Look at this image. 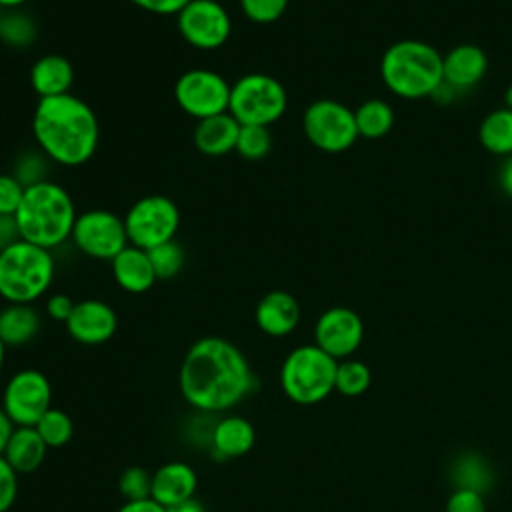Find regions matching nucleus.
<instances>
[{
	"label": "nucleus",
	"instance_id": "1",
	"mask_svg": "<svg viewBox=\"0 0 512 512\" xmlns=\"http://www.w3.org/2000/svg\"><path fill=\"white\" fill-rule=\"evenodd\" d=\"M254 384L248 358L222 336L196 340L178 370L182 398L202 414L232 410L252 392Z\"/></svg>",
	"mask_w": 512,
	"mask_h": 512
},
{
	"label": "nucleus",
	"instance_id": "2",
	"mask_svg": "<svg viewBox=\"0 0 512 512\" xmlns=\"http://www.w3.org/2000/svg\"><path fill=\"white\" fill-rule=\"evenodd\" d=\"M32 134L38 150L50 162L74 168L94 156L100 126L94 110L70 92L38 100L32 114Z\"/></svg>",
	"mask_w": 512,
	"mask_h": 512
},
{
	"label": "nucleus",
	"instance_id": "3",
	"mask_svg": "<svg viewBox=\"0 0 512 512\" xmlns=\"http://www.w3.org/2000/svg\"><path fill=\"white\" fill-rule=\"evenodd\" d=\"M76 216L68 190L52 180H42L26 186L14 220L22 240L54 250L70 238Z\"/></svg>",
	"mask_w": 512,
	"mask_h": 512
},
{
	"label": "nucleus",
	"instance_id": "4",
	"mask_svg": "<svg viewBox=\"0 0 512 512\" xmlns=\"http://www.w3.org/2000/svg\"><path fill=\"white\" fill-rule=\"evenodd\" d=\"M384 86L404 98H432L442 78V54L424 40H398L386 48L380 60Z\"/></svg>",
	"mask_w": 512,
	"mask_h": 512
},
{
	"label": "nucleus",
	"instance_id": "5",
	"mask_svg": "<svg viewBox=\"0 0 512 512\" xmlns=\"http://www.w3.org/2000/svg\"><path fill=\"white\" fill-rule=\"evenodd\" d=\"M54 274L52 250L20 238L0 252V298L8 304H34L48 292Z\"/></svg>",
	"mask_w": 512,
	"mask_h": 512
},
{
	"label": "nucleus",
	"instance_id": "6",
	"mask_svg": "<svg viewBox=\"0 0 512 512\" xmlns=\"http://www.w3.org/2000/svg\"><path fill=\"white\" fill-rule=\"evenodd\" d=\"M336 366L338 360L316 344H302L290 350L284 358L280 368V386L296 404H318L334 390Z\"/></svg>",
	"mask_w": 512,
	"mask_h": 512
},
{
	"label": "nucleus",
	"instance_id": "7",
	"mask_svg": "<svg viewBox=\"0 0 512 512\" xmlns=\"http://www.w3.org/2000/svg\"><path fill=\"white\" fill-rule=\"evenodd\" d=\"M288 108V94L280 80L264 72L240 76L230 86L228 112L240 126H272Z\"/></svg>",
	"mask_w": 512,
	"mask_h": 512
},
{
	"label": "nucleus",
	"instance_id": "8",
	"mask_svg": "<svg viewBox=\"0 0 512 512\" xmlns=\"http://www.w3.org/2000/svg\"><path fill=\"white\" fill-rule=\"evenodd\" d=\"M302 130L314 148L328 154L346 152L360 138L354 110L332 98L314 100L304 110Z\"/></svg>",
	"mask_w": 512,
	"mask_h": 512
},
{
	"label": "nucleus",
	"instance_id": "9",
	"mask_svg": "<svg viewBox=\"0 0 512 512\" xmlns=\"http://www.w3.org/2000/svg\"><path fill=\"white\" fill-rule=\"evenodd\" d=\"M124 226L132 246L150 250L174 240L180 226V210L168 196L150 194L128 208L124 214Z\"/></svg>",
	"mask_w": 512,
	"mask_h": 512
},
{
	"label": "nucleus",
	"instance_id": "10",
	"mask_svg": "<svg viewBox=\"0 0 512 512\" xmlns=\"http://www.w3.org/2000/svg\"><path fill=\"white\" fill-rule=\"evenodd\" d=\"M70 240L84 256L108 262L130 244L124 216L102 208L80 212L76 216Z\"/></svg>",
	"mask_w": 512,
	"mask_h": 512
},
{
	"label": "nucleus",
	"instance_id": "11",
	"mask_svg": "<svg viewBox=\"0 0 512 512\" xmlns=\"http://www.w3.org/2000/svg\"><path fill=\"white\" fill-rule=\"evenodd\" d=\"M228 80L210 68H192L178 76L174 84V100L188 116L202 120L228 112L230 102Z\"/></svg>",
	"mask_w": 512,
	"mask_h": 512
},
{
	"label": "nucleus",
	"instance_id": "12",
	"mask_svg": "<svg viewBox=\"0 0 512 512\" xmlns=\"http://www.w3.org/2000/svg\"><path fill=\"white\" fill-rule=\"evenodd\" d=\"M176 28L192 48L216 50L228 42L232 18L218 0H190L176 14Z\"/></svg>",
	"mask_w": 512,
	"mask_h": 512
},
{
	"label": "nucleus",
	"instance_id": "13",
	"mask_svg": "<svg viewBox=\"0 0 512 512\" xmlns=\"http://www.w3.org/2000/svg\"><path fill=\"white\" fill-rule=\"evenodd\" d=\"M52 386L36 368H24L10 376L2 394V408L16 426H34L52 408Z\"/></svg>",
	"mask_w": 512,
	"mask_h": 512
},
{
	"label": "nucleus",
	"instance_id": "14",
	"mask_svg": "<svg viewBox=\"0 0 512 512\" xmlns=\"http://www.w3.org/2000/svg\"><path fill=\"white\" fill-rule=\"evenodd\" d=\"M364 338V324L360 316L346 306H332L324 310L314 326V344L330 354L334 360L350 358Z\"/></svg>",
	"mask_w": 512,
	"mask_h": 512
},
{
	"label": "nucleus",
	"instance_id": "15",
	"mask_svg": "<svg viewBox=\"0 0 512 512\" xmlns=\"http://www.w3.org/2000/svg\"><path fill=\"white\" fill-rule=\"evenodd\" d=\"M64 326L72 340L84 346H98L116 334L118 316L108 302L88 298L74 304V310Z\"/></svg>",
	"mask_w": 512,
	"mask_h": 512
},
{
	"label": "nucleus",
	"instance_id": "16",
	"mask_svg": "<svg viewBox=\"0 0 512 512\" xmlns=\"http://www.w3.org/2000/svg\"><path fill=\"white\" fill-rule=\"evenodd\" d=\"M254 320L264 334L272 338L286 336L294 332L300 322V304L286 290H270L258 300Z\"/></svg>",
	"mask_w": 512,
	"mask_h": 512
},
{
	"label": "nucleus",
	"instance_id": "17",
	"mask_svg": "<svg viewBox=\"0 0 512 512\" xmlns=\"http://www.w3.org/2000/svg\"><path fill=\"white\" fill-rule=\"evenodd\" d=\"M488 70V56L476 44H458L442 56V78L458 90L474 88Z\"/></svg>",
	"mask_w": 512,
	"mask_h": 512
},
{
	"label": "nucleus",
	"instance_id": "18",
	"mask_svg": "<svg viewBox=\"0 0 512 512\" xmlns=\"http://www.w3.org/2000/svg\"><path fill=\"white\" fill-rule=\"evenodd\" d=\"M198 488L196 470L180 460L162 464L152 474V496L160 506L170 508L184 500L194 498Z\"/></svg>",
	"mask_w": 512,
	"mask_h": 512
},
{
	"label": "nucleus",
	"instance_id": "19",
	"mask_svg": "<svg viewBox=\"0 0 512 512\" xmlns=\"http://www.w3.org/2000/svg\"><path fill=\"white\" fill-rule=\"evenodd\" d=\"M114 282L130 294H144L156 284V272L152 268L146 250L128 244L120 254L110 260Z\"/></svg>",
	"mask_w": 512,
	"mask_h": 512
},
{
	"label": "nucleus",
	"instance_id": "20",
	"mask_svg": "<svg viewBox=\"0 0 512 512\" xmlns=\"http://www.w3.org/2000/svg\"><path fill=\"white\" fill-rule=\"evenodd\" d=\"M240 134V124L230 112L208 116L196 122L192 132V142L204 156H226L236 148Z\"/></svg>",
	"mask_w": 512,
	"mask_h": 512
},
{
	"label": "nucleus",
	"instance_id": "21",
	"mask_svg": "<svg viewBox=\"0 0 512 512\" xmlns=\"http://www.w3.org/2000/svg\"><path fill=\"white\" fill-rule=\"evenodd\" d=\"M256 440L254 426L244 416H222L214 422L210 432V450L218 460L238 458L252 450Z\"/></svg>",
	"mask_w": 512,
	"mask_h": 512
},
{
	"label": "nucleus",
	"instance_id": "22",
	"mask_svg": "<svg viewBox=\"0 0 512 512\" xmlns=\"http://www.w3.org/2000/svg\"><path fill=\"white\" fill-rule=\"evenodd\" d=\"M74 84V66L66 56L46 54L30 68V86L40 98L70 94Z\"/></svg>",
	"mask_w": 512,
	"mask_h": 512
},
{
	"label": "nucleus",
	"instance_id": "23",
	"mask_svg": "<svg viewBox=\"0 0 512 512\" xmlns=\"http://www.w3.org/2000/svg\"><path fill=\"white\" fill-rule=\"evenodd\" d=\"M42 328V318L32 304H6L0 308V340L6 348L32 342Z\"/></svg>",
	"mask_w": 512,
	"mask_h": 512
},
{
	"label": "nucleus",
	"instance_id": "24",
	"mask_svg": "<svg viewBox=\"0 0 512 512\" xmlns=\"http://www.w3.org/2000/svg\"><path fill=\"white\" fill-rule=\"evenodd\" d=\"M46 452L48 446L44 444L34 426H16L2 456L18 474H30L40 468Z\"/></svg>",
	"mask_w": 512,
	"mask_h": 512
},
{
	"label": "nucleus",
	"instance_id": "25",
	"mask_svg": "<svg viewBox=\"0 0 512 512\" xmlns=\"http://www.w3.org/2000/svg\"><path fill=\"white\" fill-rule=\"evenodd\" d=\"M478 140L490 154L512 156V110L498 108L486 114L478 128Z\"/></svg>",
	"mask_w": 512,
	"mask_h": 512
},
{
	"label": "nucleus",
	"instance_id": "26",
	"mask_svg": "<svg viewBox=\"0 0 512 512\" xmlns=\"http://www.w3.org/2000/svg\"><path fill=\"white\" fill-rule=\"evenodd\" d=\"M354 120L360 138L380 140L394 126V110L388 102L380 98H370L354 110Z\"/></svg>",
	"mask_w": 512,
	"mask_h": 512
},
{
	"label": "nucleus",
	"instance_id": "27",
	"mask_svg": "<svg viewBox=\"0 0 512 512\" xmlns=\"http://www.w3.org/2000/svg\"><path fill=\"white\" fill-rule=\"evenodd\" d=\"M36 432L48 448H62L72 440L74 424L72 418L60 408H48L42 418L34 424Z\"/></svg>",
	"mask_w": 512,
	"mask_h": 512
},
{
	"label": "nucleus",
	"instance_id": "28",
	"mask_svg": "<svg viewBox=\"0 0 512 512\" xmlns=\"http://www.w3.org/2000/svg\"><path fill=\"white\" fill-rule=\"evenodd\" d=\"M370 382H372V374L364 362L354 358L338 360L334 390H338L344 396H360L362 392L368 390Z\"/></svg>",
	"mask_w": 512,
	"mask_h": 512
},
{
	"label": "nucleus",
	"instance_id": "29",
	"mask_svg": "<svg viewBox=\"0 0 512 512\" xmlns=\"http://www.w3.org/2000/svg\"><path fill=\"white\" fill-rule=\"evenodd\" d=\"M146 252L150 256V262H152V268H154L158 280H170V278L178 276L184 268L186 252H184L182 244L176 242V238L168 240L164 244H158Z\"/></svg>",
	"mask_w": 512,
	"mask_h": 512
},
{
	"label": "nucleus",
	"instance_id": "30",
	"mask_svg": "<svg viewBox=\"0 0 512 512\" xmlns=\"http://www.w3.org/2000/svg\"><path fill=\"white\" fill-rule=\"evenodd\" d=\"M36 38L34 20L24 14L10 10L0 16V40L12 48H24L32 44Z\"/></svg>",
	"mask_w": 512,
	"mask_h": 512
},
{
	"label": "nucleus",
	"instance_id": "31",
	"mask_svg": "<svg viewBox=\"0 0 512 512\" xmlns=\"http://www.w3.org/2000/svg\"><path fill=\"white\" fill-rule=\"evenodd\" d=\"M272 148V134L268 126H240L236 152L244 160H262Z\"/></svg>",
	"mask_w": 512,
	"mask_h": 512
},
{
	"label": "nucleus",
	"instance_id": "32",
	"mask_svg": "<svg viewBox=\"0 0 512 512\" xmlns=\"http://www.w3.org/2000/svg\"><path fill=\"white\" fill-rule=\"evenodd\" d=\"M118 490L124 500H144L152 496V474L142 466H128L118 478Z\"/></svg>",
	"mask_w": 512,
	"mask_h": 512
},
{
	"label": "nucleus",
	"instance_id": "33",
	"mask_svg": "<svg viewBox=\"0 0 512 512\" xmlns=\"http://www.w3.org/2000/svg\"><path fill=\"white\" fill-rule=\"evenodd\" d=\"M46 164H48V158L40 150H26L18 156V160L14 164V176L24 186L38 184L42 180H48L46 178Z\"/></svg>",
	"mask_w": 512,
	"mask_h": 512
},
{
	"label": "nucleus",
	"instance_id": "34",
	"mask_svg": "<svg viewBox=\"0 0 512 512\" xmlns=\"http://www.w3.org/2000/svg\"><path fill=\"white\" fill-rule=\"evenodd\" d=\"M242 14L254 24H272L288 8V0H238Z\"/></svg>",
	"mask_w": 512,
	"mask_h": 512
},
{
	"label": "nucleus",
	"instance_id": "35",
	"mask_svg": "<svg viewBox=\"0 0 512 512\" xmlns=\"http://www.w3.org/2000/svg\"><path fill=\"white\" fill-rule=\"evenodd\" d=\"M26 186L14 174H0V216H14Z\"/></svg>",
	"mask_w": 512,
	"mask_h": 512
},
{
	"label": "nucleus",
	"instance_id": "36",
	"mask_svg": "<svg viewBox=\"0 0 512 512\" xmlns=\"http://www.w3.org/2000/svg\"><path fill=\"white\" fill-rule=\"evenodd\" d=\"M446 512H486V502L476 488L460 486L448 496Z\"/></svg>",
	"mask_w": 512,
	"mask_h": 512
},
{
	"label": "nucleus",
	"instance_id": "37",
	"mask_svg": "<svg viewBox=\"0 0 512 512\" xmlns=\"http://www.w3.org/2000/svg\"><path fill=\"white\" fill-rule=\"evenodd\" d=\"M18 494V472L0 454V512H8Z\"/></svg>",
	"mask_w": 512,
	"mask_h": 512
},
{
	"label": "nucleus",
	"instance_id": "38",
	"mask_svg": "<svg viewBox=\"0 0 512 512\" xmlns=\"http://www.w3.org/2000/svg\"><path fill=\"white\" fill-rule=\"evenodd\" d=\"M136 8L156 16H176L190 0H130Z\"/></svg>",
	"mask_w": 512,
	"mask_h": 512
},
{
	"label": "nucleus",
	"instance_id": "39",
	"mask_svg": "<svg viewBox=\"0 0 512 512\" xmlns=\"http://www.w3.org/2000/svg\"><path fill=\"white\" fill-rule=\"evenodd\" d=\"M74 304H76V302H74L68 294L58 292V294H52V296L46 300L44 310H46V316H48V318H52V320H56V322H66V320L70 318L72 310H74Z\"/></svg>",
	"mask_w": 512,
	"mask_h": 512
},
{
	"label": "nucleus",
	"instance_id": "40",
	"mask_svg": "<svg viewBox=\"0 0 512 512\" xmlns=\"http://www.w3.org/2000/svg\"><path fill=\"white\" fill-rule=\"evenodd\" d=\"M20 240V232L14 216H0V252Z\"/></svg>",
	"mask_w": 512,
	"mask_h": 512
},
{
	"label": "nucleus",
	"instance_id": "41",
	"mask_svg": "<svg viewBox=\"0 0 512 512\" xmlns=\"http://www.w3.org/2000/svg\"><path fill=\"white\" fill-rule=\"evenodd\" d=\"M116 512H166V508L160 506L154 498H144V500H126Z\"/></svg>",
	"mask_w": 512,
	"mask_h": 512
},
{
	"label": "nucleus",
	"instance_id": "42",
	"mask_svg": "<svg viewBox=\"0 0 512 512\" xmlns=\"http://www.w3.org/2000/svg\"><path fill=\"white\" fill-rule=\"evenodd\" d=\"M16 430V424L12 422V418L6 414V410L0 406V454L6 450L8 440L12 438Z\"/></svg>",
	"mask_w": 512,
	"mask_h": 512
},
{
	"label": "nucleus",
	"instance_id": "43",
	"mask_svg": "<svg viewBox=\"0 0 512 512\" xmlns=\"http://www.w3.org/2000/svg\"><path fill=\"white\" fill-rule=\"evenodd\" d=\"M498 184L502 188V192L512 198V156H508L498 172Z\"/></svg>",
	"mask_w": 512,
	"mask_h": 512
},
{
	"label": "nucleus",
	"instance_id": "44",
	"mask_svg": "<svg viewBox=\"0 0 512 512\" xmlns=\"http://www.w3.org/2000/svg\"><path fill=\"white\" fill-rule=\"evenodd\" d=\"M166 512H206L202 502L196 500V498H190V500H184L180 504H174L170 508H166Z\"/></svg>",
	"mask_w": 512,
	"mask_h": 512
},
{
	"label": "nucleus",
	"instance_id": "45",
	"mask_svg": "<svg viewBox=\"0 0 512 512\" xmlns=\"http://www.w3.org/2000/svg\"><path fill=\"white\" fill-rule=\"evenodd\" d=\"M28 0H0V8H6V10H14V8H20L24 6Z\"/></svg>",
	"mask_w": 512,
	"mask_h": 512
},
{
	"label": "nucleus",
	"instance_id": "46",
	"mask_svg": "<svg viewBox=\"0 0 512 512\" xmlns=\"http://www.w3.org/2000/svg\"><path fill=\"white\" fill-rule=\"evenodd\" d=\"M504 108L512 110V84L504 90Z\"/></svg>",
	"mask_w": 512,
	"mask_h": 512
},
{
	"label": "nucleus",
	"instance_id": "47",
	"mask_svg": "<svg viewBox=\"0 0 512 512\" xmlns=\"http://www.w3.org/2000/svg\"><path fill=\"white\" fill-rule=\"evenodd\" d=\"M4 358H6V346L0 340V374H2V368H4Z\"/></svg>",
	"mask_w": 512,
	"mask_h": 512
}]
</instances>
